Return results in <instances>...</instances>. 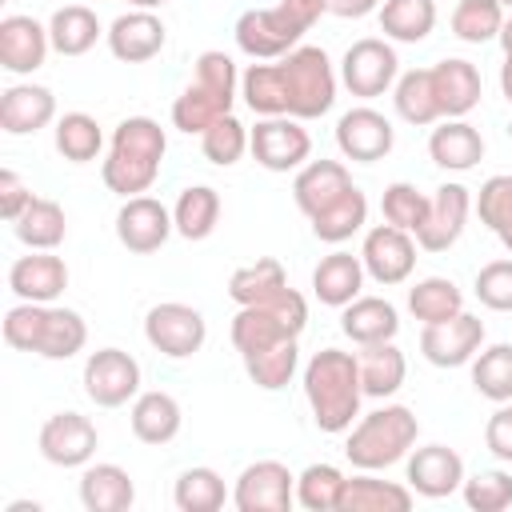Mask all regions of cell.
Wrapping results in <instances>:
<instances>
[{
  "label": "cell",
  "instance_id": "1",
  "mask_svg": "<svg viewBox=\"0 0 512 512\" xmlns=\"http://www.w3.org/2000/svg\"><path fill=\"white\" fill-rule=\"evenodd\" d=\"M304 400L312 408V420L320 432L340 436L360 420V400H364V380H360V360L344 348H320L304 364Z\"/></svg>",
  "mask_w": 512,
  "mask_h": 512
},
{
  "label": "cell",
  "instance_id": "2",
  "mask_svg": "<svg viewBox=\"0 0 512 512\" xmlns=\"http://www.w3.org/2000/svg\"><path fill=\"white\" fill-rule=\"evenodd\" d=\"M164 152H168V136H164V128L152 116H128V120H120L112 128L108 156L100 164L104 188L116 192V196H124V200L148 192L156 184V176H160Z\"/></svg>",
  "mask_w": 512,
  "mask_h": 512
},
{
  "label": "cell",
  "instance_id": "3",
  "mask_svg": "<svg viewBox=\"0 0 512 512\" xmlns=\"http://www.w3.org/2000/svg\"><path fill=\"white\" fill-rule=\"evenodd\" d=\"M420 436V420L412 408L404 404H384L376 412H364L344 440V456L356 472H384L400 460H408V452L416 448Z\"/></svg>",
  "mask_w": 512,
  "mask_h": 512
},
{
  "label": "cell",
  "instance_id": "4",
  "mask_svg": "<svg viewBox=\"0 0 512 512\" xmlns=\"http://www.w3.org/2000/svg\"><path fill=\"white\" fill-rule=\"evenodd\" d=\"M236 96H240L236 60H232L228 52L208 48V52H200V60H196L192 84L172 100V124H176L180 132H188V136H192V132L200 136V132L212 128L220 116L232 112Z\"/></svg>",
  "mask_w": 512,
  "mask_h": 512
},
{
  "label": "cell",
  "instance_id": "5",
  "mask_svg": "<svg viewBox=\"0 0 512 512\" xmlns=\"http://www.w3.org/2000/svg\"><path fill=\"white\" fill-rule=\"evenodd\" d=\"M308 328V300L296 292V288H280L276 296L260 300V304H244L236 316H232V348L244 356L260 352V348H272L280 340H300V332Z\"/></svg>",
  "mask_w": 512,
  "mask_h": 512
},
{
  "label": "cell",
  "instance_id": "6",
  "mask_svg": "<svg viewBox=\"0 0 512 512\" xmlns=\"http://www.w3.org/2000/svg\"><path fill=\"white\" fill-rule=\"evenodd\" d=\"M280 88H284V108L296 120H316L336 104V68L324 48L300 44L288 56L276 60Z\"/></svg>",
  "mask_w": 512,
  "mask_h": 512
},
{
  "label": "cell",
  "instance_id": "7",
  "mask_svg": "<svg viewBox=\"0 0 512 512\" xmlns=\"http://www.w3.org/2000/svg\"><path fill=\"white\" fill-rule=\"evenodd\" d=\"M308 32L304 20H296L284 4L276 8H248L240 12L232 36H236V48L252 60H280L288 56L292 48H300V36Z\"/></svg>",
  "mask_w": 512,
  "mask_h": 512
},
{
  "label": "cell",
  "instance_id": "8",
  "mask_svg": "<svg viewBox=\"0 0 512 512\" xmlns=\"http://www.w3.org/2000/svg\"><path fill=\"white\" fill-rule=\"evenodd\" d=\"M144 340L168 356V360H188L204 348L208 340V320L200 308L192 304H180V300H164V304H152L148 316H144Z\"/></svg>",
  "mask_w": 512,
  "mask_h": 512
},
{
  "label": "cell",
  "instance_id": "9",
  "mask_svg": "<svg viewBox=\"0 0 512 512\" xmlns=\"http://www.w3.org/2000/svg\"><path fill=\"white\" fill-rule=\"evenodd\" d=\"M248 152L268 172H300L312 156V136L296 116H260L248 132Z\"/></svg>",
  "mask_w": 512,
  "mask_h": 512
},
{
  "label": "cell",
  "instance_id": "10",
  "mask_svg": "<svg viewBox=\"0 0 512 512\" xmlns=\"http://www.w3.org/2000/svg\"><path fill=\"white\" fill-rule=\"evenodd\" d=\"M396 76H400V56L380 36H364V40L348 44V52L340 60V84L360 100L384 96L396 84Z\"/></svg>",
  "mask_w": 512,
  "mask_h": 512
},
{
  "label": "cell",
  "instance_id": "11",
  "mask_svg": "<svg viewBox=\"0 0 512 512\" xmlns=\"http://www.w3.org/2000/svg\"><path fill=\"white\" fill-rule=\"evenodd\" d=\"M80 384L96 408H120L140 396V364L124 348H96L84 360Z\"/></svg>",
  "mask_w": 512,
  "mask_h": 512
},
{
  "label": "cell",
  "instance_id": "12",
  "mask_svg": "<svg viewBox=\"0 0 512 512\" xmlns=\"http://www.w3.org/2000/svg\"><path fill=\"white\" fill-rule=\"evenodd\" d=\"M416 236L396 228V224H376L364 232V244H360V260H364V272L392 288V284H404L416 268Z\"/></svg>",
  "mask_w": 512,
  "mask_h": 512
},
{
  "label": "cell",
  "instance_id": "13",
  "mask_svg": "<svg viewBox=\"0 0 512 512\" xmlns=\"http://www.w3.org/2000/svg\"><path fill=\"white\" fill-rule=\"evenodd\" d=\"M36 444H40V456L56 468H84L96 456L100 432L84 412H52L40 424Z\"/></svg>",
  "mask_w": 512,
  "mask_h": 512
},
{
  "label": "cell",
  "instance_id": "14",
  "mask_svg": "<svg viewBox=\"0 0 512 512\" xmlns=\"http://www.w3.org/2000/svg\"><path fill=\"white\" fill-rule=\"evenodd\" d=\"M480 348H484V320L472 312H456L452 320L424 324L420 332V352L436 368H464L476 360Z\"/></svg>",
  "mask_w": 512,
  "mask_h": 512
},
{
  "label": "cell",
  "instance_id": "15",
  "mask_svg": "<svg viewBox=\"0 0 512 512\" xmlns=\"http://www.w3.org/2000/svg\"><path fill=\"white\" fill-rule=\"evenodd\" d=\"M232 504L240 512H288L296 504V476L280 460H256L236 476Z\"/></svg>",
  "mask_w": 512,
  "mask_h": 512
},
{
  "label": "cell",
  "instance_id": "16",
  "mask_svg": "<svg viewBox=\"0 0 512 512\" xmlns=\"http://www.w3.org/2000/svg\"><path fill=\"white\" fill-rule=\"evenodd\" d=\"M396 144V128L384 112L360 104V108H348L340 120H336V148L344 160L352 164H376L392 152Z\"/></svg>",
  "mask_w": 512,
  "mask_h": 512
},
{
  "label": "cell",
  "instance_id": "17",
  "mask_svg": "<svg viewBox=\"0 0 512 512\" xmlns=\"http://www.w3.org/2000/svg\"><path fill=\"white\" fill-rule=\"evenodd\" d=\"M176 232V224H172V212L156 200V196H128L124 204H120V212H116V240L128 248V252H140V256H148V252H156V248H164V240Z\"/></svg>",
  "mask_w": 512,
  "mask_h": 512
},
{
  "label": "cell",
  "instance_id": "18",
  "mask_svg": "<svg viewBox=\"0 0 512 512\" xmlns=\"http://www.w3.org/2000/svg\"><path fill=\"white\" fill-rule=\"evenodd\" d=\"M52 52V36L48 24H40L36 16H4L0 20V68L12 76H32L36 68H44Z\"/></svg>",
  "mask_w": 512,
  "mask_h": 512
},
{
  "label": "cell",
  "instance_id": "19",
  "mask_svg": "<svg viewBox=\"0 0 512 512\" xmlns=\"http://www.w3.org/2000/svg\"><path fill=\"white\" fill-rule=\"evenodd\" d=\"M468 212H472V192H468L464 184H456V180L440 184V188L432 192L428 220L420 224L416 244H420L424 252H448V248L460 240V232H464V224H468Z\"/></svg>",
  "mask_w": 512,
  "mask_h": 512
},
{
  "label": "cell",
  "instance_id": "20",
  "mask_svg": "<svg viewBox=\"0 0 512 512\" xmlns=\"http://www.w3.org/2000/svg\"><path fill=\"white\" fill-rule=\"evenodd\" d=\"M464 484V460L448 444H424L408 452V488L424 500H444L460 492Z\"/></svg>",
  "mask_w": 512,
  "mask_h": 512
},
{
  "label": "cell",
  "instance_id": "21",
  "mask_svg": "<svg viewBox=\"0 0 512 512\" xmlns=\"http://www.w3.org/2000/svg\"><path fill=\"white\" fill-rule=\"evenodd\" d=\"M108 52L124 64H144L152 56L164 52V40H168V28L164 20L152 12V8H132L124 16H116L108 24Z\"/></svg>",
  "mask_w": 512,
  "mask_h": 512
},
{
  "label": "cell",
  "instance_id": "22",
  "mask_svg": "<svg viewBox=\"0 0 512 512\" xmlns=\"http://www.w3.org/2000/svg\"><path fill=\"white\" fill-rule=\"evenodd\" d=\"M432 92H436V104H440V120H464L480 104L484 80H480L472 60L448 56V60L432 64Z\"/></svg>",
  "mask_w": 512,
  "mask_h": 512
},
{
  "label": "cell",
  "instance_id": "23",
  "mask_svg": "<svg viewBox=\"0 0 512 512\" xmlns=\"http://www.w3.org/2000/svg\"><path fill=\"white\" fill-rule=\"evenodd\" d=\"M8 288L16 292V300L52 304V300L64 296V288H68V264H64V256L28 248V256H16V260H12V268H8Z\"/></svg>",
  "mask_w": 512,
  "mask_h": 512
},
{
  "label": "cell",
  "instance_id": "24",
  "mask_svg": "<svg viewBox=\"0 0 512 512\" xmlns=\"http://www.w3.org/2000/svg\"><path fill=\"white\" fill-rule=\"evenodd\" d=\"M56 120V96L44 84H8L0 92V128L8 136H36Z\"/></svg>",
  "mask_w": 512,
  "mask_h": 512
},
{
  "label": "cell",
  "instance_id": "25",
  "mask_svg": "<svg viewBox=\"0 0 512 512\" xmlns=\"http://www.w3.org/2000/svg\"><path fill=\"white\" fill-rule=\"evenodd\" d=\"M348 188H352V172L340 160H308L296 172V180H292V200L312 220L316 212H324L328 204H336Z\"/></svg>",
  "mask_w": 512,
  "mask_h": 512
},
{
  "label": "cell",
  "instance_id": "26",
  "mask_svg": "<svg viewBox=\"0 0 512 512\" xmlns=\"http://www.w3.org/2000/svg\"><path fill=\"white\" fill-rule=\"evenodd\" d=\"M340 332L364 348V344H384V340H396L400 332V312L392 300L384 296H356L352 304L340 308Z\"/></svg>",
  "mask_w": 512,
  "mask_h": 512
},
{
  "label": "cell",
  "instance_id": "27",
  "mask_svg": "<svg viewBox=\"0 0 512 512\" xmlns=\"http://www.w3.org/2000/svg\"><path fill=\"white\" fill-rule=\"evenodd\" d=\"M364 276H368L364 272V260L352 256V252H344V248H336V252L320 256V264L312 268V292H316L320 304L344 308V304H352L360 296Z\"/></svg>",
  "mask_w": 512,
  "mask_h": 512
},
{
  "label": "cell",
  "instance_id": "28",
  "mask_svg": "<svg viewBox=\"0 0 512 512\" xmlns=\"http://www.w3.org/2000/svg\"><path fill=\"white\" fill-rule=\"evenodd\" d=\"M128 424H132V436L144 440V444H168L180 436V424H184V412H180V400L172 392H140L132 400V412H128Z\"/></svg>",
  "mask_w": 512,
  "mask_h": 512
},
{
  "label": "cell",
  "instance_id": "29",
  "mask_svg": "<svg viewBox=\"0 0 512 512\" xmlns=\"http://www.w3.org/2000/svg\"><path fill=\"white\" fill-rule=\"evenodd\" d=\"M428 156L444 172H468L484 160V136L468 120H444L428 136Z\"/></svg>",
  "mask_w": 512,
  "mask_h": 512
},
{
  "label": "cell",
  "instance_id": "30",
  "mask_svg": "<svg viewBox=\"0 0 512 512\" xmlns=\"http://www.w3.org/2000/svg\"><path fill=\"white\" fill-rule=\"evenodd\" d=\"M80 504L88 512H128L136 504V484L120 464H84Z\"/></svg>",
  "mask_w": 512,
  "mask_h": 512
},
{
  "label": "cell",
  "instance_id": "31",
  "mask_svg": "<svg viewBox=\"0 0 512 512\" xmlns=\"http://www.w3.org/2000/svg\"><path fill=\"white\" fill-rule=\"evenodd\" d=\"M360 360V380H364V396L372 400H388L400 392L404 376H408V360L404 352L396 348V340H384V344H364L356 352Z\"/></svg>",
  "mask_w": 512,
  "mask_h": 512
},
{
  "label": "cell",
  "instance_id": "32",
  "mask_svg": "<svg viewBox=\"0 0 512 512\" xmlns=\"http://www.w3.org/2000/svg\"><path fill=\"white\" fill-rule=\"evenodd\" d=\"M416 500V492L408 484L396 480H380L372 472H356L344 488V504L340 512H408Z\"/></svg>",
  "mask_w": 512,
  "mask_h": 512
},
{
  "label": "cell",
  "instance_id": "33",
  "mask_svg": "<svg viewBox=\"0 0 512 512\" xmlns=\"http://www.w3.org/2000/svg\"><path fill=\"white\" fill-rule=\"evenodd\" d=\"M84 344H88L84 316L76 308L48 304L44 328H40V340H36V356H44V360H72L76 352H84Z\"/></svg>",
  "mask_w": 512,
  "mask_h": 512
},
{
  "label": "cell",
  "instance_id": "34",
  "mask_svg": "<svg viewBox=\"0 0 512 512\" xmlns=\"http://www.w3.org/2000/svg\"><path fill=\"white\" fill-rule=\"evenodd\" d=\"M392 104H396V116L412 128H428L440 120V104H436V92H432V68H408L396 76L392 84Z\"/></svg>",
  "mask_w": 512,
  "mask_h": 512
},
{
  "label": "cell",
  "instance_id": "35",
  "mask_svg": "<svg viewBox=\"0 0 512 512\" xmlns=\"http://www.w3.org/2000/svg\"><path fill=\"white\" fill-rule=\"evenodd\" d=\"M172 224L184 240H208L220 224V192L212 184H188L172 204Z\"/></svg>",
  "mask_w": 512,
  "mask_h": 512
},
{
  "label": "cell",
  "instance_id": "36",
  "mask_svg": "<svg viewBox=\"0 0 512 512\" xmlns=\"http://www.w3.org/2000/svg\"><path fill=\"white\" fill-rule=\"evenodd\" d=\"M12 232H16V240H20L24 248L52 252V248L64 244V236H68V216H64V208H60L56 200L32 196V204L20 212V220L12 224Z\"/></svg>",
  "mask_w": 512,
  "mask_h": 512
},
{
  "label": "cell",
  "instance_id": "37",
  "mask_svg": "<svg viewBox=\"0 0 512 512\" xmlns=\"http://www.w3.org/2000/svg\"><path fill=\"white\" fill-rule=\"evenodd\" d=\"M380 32L396 44H420L436 28V0H384L376 8Z\"/></svg>",
  "mask_w": 512,
  "mask_h": 512
},
{
  "label": "cell",
  "instance_id": "38",
  "mask_svg": "<svg viewBox=\"0 0 512 512\" xmlns=\"http://www.w3.org/2000/svg\"><path fill=\"white\" fill-rule=\"evenodd\" d=\"M48 36H52V52H60V56H84L104 36V28H100V20H96V12L88 4H64V8L52 12Z\"/></svg>",
  "mask_w": 512,
  "mask_h": 512
},
{
  "label": "cell",
  "instance_id": "39",
  "mask_svg": "<svg viewBox=\"0 0 512 512\" xmlns=\"http://www.w3.org/2000/svg\"><path fill=\"white\" fill-rule=\"evenodd\" d=\"M308 224H312V236H316V240H324V244H344V240H352V236L368 224V196L352 184L336 204H328L324 212H316Z\"/></svg>",
  "mask_w": 512,
  "mask_h": 512
},
{
  "label": "cell",
  "instance_id": "40",
  "mask_svg": "<svg viewBox=\"0 0 512 512\" xmlns=\"http://www.w3.org/2000/svg\"><path fill=\"white\" fill-rule=\"evenodd\" d=\"M408 312L420 324H440L452 320L456 312H464V292L456 288V280L448 276H424L408 288Z\"/></svg>",
  "mask_w": 512,
  "mask_h": 512
},
{
  "label": "cell",
  "instance_id": "41",
  "mask_svg": "<svg viewBox=\"0 0 512 512\" xmlns=\"http://www.w3.org/2000/svg\"><path fill=\"white\" fill-rule=\"evenodd\" d=\"M228 500V488H224V476L208 464H196V468H184L176 476V488H172V504L180 512H220Z\"/></svg>",
  "mask_w": 512,
  "mask_h": 512
},
{
  "label": "cell",
  "instance_id": "42",
  "mask_svg": "<svg viewBox=\"0 0 512 512\" xmlns=\"http://www.w3.org/2000/svg\"><path fill=\"white\" fill-rule=\"evenodd\" d=\"M280 288H288V272H284V264L276 256H260V260H252V264H244V268H236L228 276V296L240 308L244 304H260V300L276 296Z\"/></svg>",
  "mask_w": 512,
  "mask_h": 512
},
{
  "label": "cell",
  "instance_id": "43",
  "mask_svg": "<svg viewBox=\"0 0 512 512\" xmlns=\"http://www.w3.org/2000/svg\"><path fill=\"white\" fill-rule=\"evenodd\" d=\"M52 140H56V152L72 164H88L100 156L104 148V128L96 124V116L88 112H64L52 128Z\"/></svg>",
  "mask_w": 512,
  "mask_h": 512
},
{
  "label": "cell",
  "instance_id": "44",
  "mask_svg": "<svg viewBox=\"0 0 512 512\" xmlns=\"http://www.w3.org/2000/svg\"><path fill=\"white\" fill-rule=\"evenodd\" d=\"M348 476L336 464H308L296 476V504L308 512H340Z\"/></svg>",
  "mask_w": 512,
  "mask_h": 512
},
{
  "label": "cell",
  "instance_id": "45",
  "mask_svg": "<svg viewBox=\"0 0 512 512\" xmlns=\"http://www.w3.org/2000/svg\"><path fill=\"white\" fill-rule=\"evenodd\" d=\"M472 208H476L480 224H484V228L512 252V176H508V172L488 176V180L480 184Z\"/></svg>",
  "mask_w": 512,
  "mask_h": 512
},
{
  "label": "cell",
  "instance_id": "46",
  "mask_svg": "<svg viewBox=\"0 0 512 512\" xmlns=\"http://www.w3.org/2000/svg\"><path fill=\"white\" fill-rule=\"evenodd\" d=\"M296 368H300V344L296 340H280L272 348H260V352L244 356L248 380L256 388H264V392H280L296 376Z\"/></svg>",
  "mask_w": 512,
  "mask_h": 512
},
{
  "label": "cell",
  "instance_id": "47",
  "mask_svg": "<svg viewBox=\"0 0 512 512\" xmlns=\"http://www.w3.org/2000/svg\"><path fill=\"white\" fill-rule=\"evenodd\" d=\"M472 388L492 404L512 400V344H488V348L476 352Z\"/></svg>",
  "mask_w": 512,
  "mask_h": 512
},
{
  "label": "cell",
  "instance_id": "48",
  "mask_svg": "<svg viewBox=\"0 0 512 512\" xmlns=\"http://www.w3.org/2000/svg\"><path fill=\"white\" fill-rule=\"evenodd\" d=\"M500 28H504V4L500 0H460L452 8V36L464 44L500 40Z\"/></svg>",
  "mask_w": 512,
  "mask_h": 512
},
{
  "label": "cell",
  "instance_id": "49",
  "mask_svg": "<svg viewBox=\"0 0 512 512\" xmlns=\"http://www.w3.org/2000/svg\"><path fill=\"white\" fill-rule=\"evenodd\" d=\"M428 204H432V196H424L416 184H408V180H396V184H388L384 188V196H380V212H384V224H396V228H404V232H420V224L428 220Z\"/></svg>",
  "mask_w": 512,
  "mask_h": 512
},
{
  "label": "cell",
  "instance_id": "50",
  "mask_svg": "<svg viewBox=\"0 0 512 512\" xmlns=\"http://www.w3.org/2000/svg\"><path fill=\"white\" fill-rule=\"evenodd\" d=\"M460 496L472 512H504L512 504V472L504 468H480L472 476H464Z\"/></svg>",
  "mask_w": 512,
  "mask_h": 512
},
{
  "label": "cell",
  "instance_id": "51",
  "mask_svg": "<svg viewBox=\"0 0 512 512\" xmlns=\"http://www.w3.org/2000/svg\"><path fill=\"white\" fill-rule=\"evenodd\" d=\"M200 152H204V160H212L216 168H232V164L248 152V128L228 112V116H220L212 128L200 132Z\"/></svg>",
  "mask_w": 512,
  "mask_h": 512
},
{
  "label": "cell",
  "instance_id": "52",
  "mask_svg": "<svg viewBox=\"0 0 512 512\" xmlns=\"http://www.w3.org/2000/svg\"><path fill=\"white\" fill-rule=\"evenodd\" d=\"M44 312H48V304H32V300L12 304L4 312V340L16 352H36V340H40V328H44Z\"/></svg>",
  "mask_w": 512,
  "mask_h": 512
},
{
  "label": "cell",
  "instance_id": "53",
  "mask_svg": "<svg viewBox=\"0 0 512 512\" xmlns=\"http://www.w3.org/2000/svg\"><path fill=\"white\" fill-rule=\"evenodd\" d=\"M476 300L492 312H512V260H492L476 272Z\"/></svg>",
  "mask_w": 512,
  "mask_h": 512
},
{
  "label": "cell",
  "instance_id": "54",
  "mask_svg": "<svg viewBox=\"0 0 512 512\" xmlns=\"http://www.w3.org/2000/svg\"><path fill=\"white\" fill-rule=\"evenodd\" d=\"M484 448L500 464H512V400L496 404V412L488 416V424H484Z\"/></svg>",
  "mask_w": 512,
  "mask_h": 512
},
{
  "label": "cell",
  "instance_id": "55",
  "mask_svg": "<svg viewBox=\"0 0 512 512\" xmlns=\"http://www.w3.org/2000/svg\"><path fill=\"white\" fill-rule=\"evenodd\" d=\"M32 204V192H28V184L12 172V168H4L0 172V216L8 220V224H16L20 220V212Z\"/></svg>",
  "mask_w": 512,
  "mask_h": 512
},
{
  "label": "cell",
  "instance_id": "56",
  "mask_svg": "<svg viewBox=\"0 0 512 512\" xmlns=\"http://www.w3.org/2000/svg\"><path fill=\"white\" fill-rule=\"evenodd\" d=\"M280 4H284V8H288L296 20H304L308 28H312V24H316L324 12H332V0H280Z\"/></svg>",
  "mask_w": 512,
  "mask_h": 512
},
{
  "label": "cell",
  "instance_id": "57",
  "mask_svg": "<svg viewBox=\"0 0 512 512\" xmlns=\"http://www.w3.org/2000/svg\"><path fill=\"white\" fill-rule=\"evenodd\" d=\"M380 4H384V0H332V12L344 16V20H360V16L376 12Z\"/></svg>",
  "mask_w": 512,
  "mask_h": 512
},
{
  "label": "cell",
  "instance_id": "58",
  "mask_svg": "<svg viewBox=\"0 0 512 512\" xmlns=\"http://www.w3.org/2000/svg\"><path fill=\"white\" fill-rule=\"evenodd\" d=\"M500 92L512 104V56H504V64H500Z\"/></svg>",
  "mask_w": 512,
  "mask_h": 512
},
{
  "label": "cell",
  "instance_id": "59",
  "mask_svg": "<svg viewBox=\"0 0 512 512\" xmlns=\"http://www.w3.org/2000/svg\"><path fill=\"white\" fill-rule=\"evenodd\" d=\"M500 48H504V56H512V16H508L504 28H500Z\"/></svg>",
  "mask_w": 512,
  "mask_h": 512
},
{
  "label": "cell",
  "instance_id": "60",
  "mask_svg": "<svg viewBox=\"0 0 512 512\" xmlns=\"http://www.w3.org/2000/svg\"><path fill=\"white\" fill-rule=\"evenodd\" d=\"M8 512H40V504H28V500H16V504H8Z\"/></svg>",
  "mask_w": 512,
  "mask_h": 512
},
{
  "label": "cell",
  "instance_id": "61",
  "mask_svg": "<svg viewBox=\"0 0 512 512\" xmlns=\"http://www.w3.org/2000/svg\"><path fill=\"white\" fill-rule=\"evenodd\" d=\"M132 8H160V4H168V0H128Z\"/></svg>",
  "mask_w": 512,
  "mask_h": 512
},
{
  "label": "cell",
  "instance_id": "62",
  "mask_svg": "<svg viewBox=\"0 0 512 512\" xmlns=\"http://www.w3.org/2000/svg\"><path fill=\"white\" fill-rule=\"evenodd\" d=\"M500 4H504V8H512V0H500Z\"/></svg>",
  "mask_w": 512,
  "mask_h": 512
}]
</instances>
